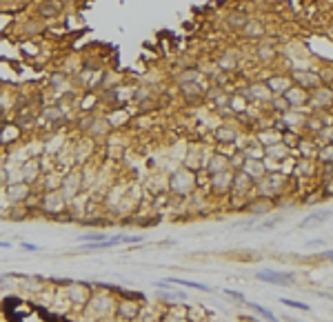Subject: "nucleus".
Listing matches in <instances>:
<instances>
[{
    "label": "nucleus",
    "instance_id": "23",
    "mask_svg": "<svg viewBox=\"0 0 333 322\" xmlns=\"http://www.w3.org/2000/svg\"><path fill=\"white\" fill-rule=\"evenodd\" d=\"M20 249H27V251H40L38 244H31V242H20Z\"/></svg>",
    "mask_w": 333,
    "mask_h": 322
},
{
    "label": "nucleus",
    "instance_id": "1",
    "mask_svg": "<svg viewBox=\"0 0 333 322\" xmlns=\"http://www.w3.org/2000/svg\"><path fill=\"white\" fill-rule=\"evenodd\" d=\"M40 209L49 216H60L63 211L67 209V200L63 196L60 189H54V191H47L42 196V202H40Z\"/></svg>",
    "mask_w": 333,
    "mask_h": 322
},
{
    "label": "nucleus",
    "instance_id": "12",
    "mask_svg": "<svg viewBox=\"0 0 333 322\" xmlns=\"http://www.w3.org/2000/svg\"><path fill=\"white\" fill-rule=\"evenodd\" d=\"M118 314H120V318H125V320H133L138 314H140V307H138V302L122 300L120 307H118Z\"/></svg>",
    "mask_w": 333,
    "mask_h": 322
},
{
    "label": "nucleus",
    "instance_id": "15",
    "mask_svg": "<svg viewBox=\"0 0 333 322\" xmlns=\"http://www.w3.org/2000/svg\"><path fill=\"white\" fill-rule=\"evenodd\" d=\"M329 216H331L329 211H320V214H313V216L304 218V220L300 222V227H313V225H318V222H325Z\"/></svg>",
    "mask_w": 333,
    "mask_h": 322
},
{
    "label": "nucleus",
    "instance_id": "22",
    "mask_svg": "<svg viewBox=\"0 0 333 322\" xmlns=\"http://www.w3.org/2000/svg\"><path fill=\"white\" fill-rule=\"evenodd\" d=\"M227 296H229V298H233V300H245V296H242V293L240 291H231V289H227Z\"/></svg>",
    "mask_w": 333,
    "mask_h": 322
},
{
    "label": "nucleus",
    "instance_id": "8",
    "mask_svg": "<svg viewBox=\"0 0 333 322\" xmlns=\"http://www.w3.org/2000/svg\"><path fill=\"white\" fill-rule=\"evenodd\" d=\"M20 134H22V129L18 125H2L0 127V143H2V147L11 145L20 138Z\"/></svg>",
    "mask_w": 333,
    "mask_h": 322
},
{
    "label": "nucleus",
    "instance_id": "25",
    "mask_svg": "<svg viewBox=\"0 0 333 322\" xmlns=\"http://www.w3.org/2000/svg\"><path fill=\"white\" fill-rule=\"evenodd\" d=\"M0 147H2V143H0Z\"/></svg>",
    "mask_w": 333,
    "mask_h": 322
},
{
    "label": "nucleus",
    "instance_id": "19",
    "mask_svg": "<svg viewBox=\"0 0 333 322\" xmlns=\"http://www.w3.org/2000/svg\"><path fill=\"white\" fill-rule=\"evenodd\" d=\"M120 242H127V244H136V242H142V236H118Z\"/></svg>",
    "mask_w": 333,
    "mask_h": 322
},
{
    "label": "nucleus",
    "instance_id": "16",
    "mask_svg": "<svg viewBox=\"0 0 333 322\" xmlns=\"http://www.w3.org/2000/svg\"><path fill=\"white\" fill-rule=\"evenodd\" d=\"M20 51L25 56H29V58H36V56L40 54V47H38L33 40H27V42H22V45H20Z\"/></svg>",
    "mask_w": 333,
    "mask_h": 322
},
{
    "label": "nucleus",
    "instance_id": "18",
    "mask_svg": "<svg viewBox=\"0 0 333 322\" xmlns=\"http://www.w3.org/2000/svg\"><path fill=\"white\" fill-rule=\"evenodd\" d=\"M80 242H102V240H109L107 234H83L80 236Z\"/></svg>",
    "mask_w": 333,
    "mask_h": 322
},
{
    "label": "nucleus",
    "instance_id": "5",
    "mask_svg": "<svg viewBox=\"0 0 333 322\" xmlns=\"http://www.w3.org/2000/svg\"><path fill=\"white\" fill-rule=\"evenodd\" d=\"M36 13L40 18H45V20H54V18H58L63 13V2L60 0H42L36 7Z\"/></svg>",
    "mask_w": 333,
    "mask_h": 322
},
{
    "label": "nucleus",
    "instance_id": "17",
    "mask_svg": "<svg viewBox=\"0 0 333 322\" xmlns=\"http://www.w3.org/2000/svg\"><path fill=\"white\" fill-rule=\"evenodd\" d=\"M284 307H291V309H300V311H311V307L304 305V302H298V300H291V298H280Z\"/></svg>",
    "mask_w": 333,
    "mask_h": 322
},
{
    "label": "nucleus",
    "instance_id": "6",
    "mask_svg": "<svg viewBox=\"0 0 333 322\" xmlns=\"http://www.w3.org/2000/svg\"><path fill=\"white\" fill-rule=\"evenodd\" d=\"M20 173H22V182H36L38 176H40V162L38 158H27L25 162L20 164Z\"/></svg>",
    "mask_w": 333,
    "mask_h": 322
},
{
    "label": "nucleus",
    "instance_id": "21",
    "mask_svg": "<svg viewBox=\"0 0 333 322\" xmlns=\"http://www.w3.org/2000/svg\"><path fill=\"white\" fill-rule=\"evenodd\" d=\"M0 187H7V169H4V164H0Z\"/></svg>",
    "mask_w": 333,
    "mask_h": 322
},
{
    "label": "nucleus",
    "instance_id": "7",
    "mask_svg": "<svg viewBox=\"0 0 333 322\" xmlns=\"http://www.w3.org/2000/svg\"><path fill=\"white\" fill-rule=\"evenodd\" d=\"M104 118H107L109 127L111 129H120V127L127 125V120H129V113H127L125 107H118V109H111V111L104 113Z\"/></svg>",
    "mask_w": 333,
    "mask_h": 322
},
{
    "label": "nucleus",
    "instance_id": "3",
    "mask_svg": "<svg viewBox=\"0 0 333 322\" xmlns=\"http://www.w3.org/2000/svg\"><path fill=\"white\" fill-rule=\"evenodd\" d=\"M258 280L269 282V285H296V276L293 273H284V271H258Z\"/></svg>",
    "mask_w": 333,
    "mask_h": 322
},
{
    "label": "nucleus",
    "instance_id": "2",
    "mask_svg": "<svg viewBox=\"0 0 333 322\" xmlns=\"http://www.w3.org/2000/svg\"><path fill=\"white\" fill-rule=\"evenodd\" d=\"M80 189H83V173H80L78 169H74V171H69L63 178V182H60V191H63L65 200L71 202L80 193Z\"/></svg>",
    "mask_w": 333,
    "mask_h": 322
},
{
    "label": "nucleus",
    "instance_id": "11",
    "mask_svg": "<svg viewBox=\"0 0 333 322\" xmlns=\"http://www.w3.org/2000/svg\"><path fill=\"white\" fill-rule=\"evenodd\" d=\"M98 102H100V96L96 91H87L83 98H80V102H78V109L80 111H84V113H89V111H93V109L98 107Z\"/></svg>",
    "mask_w": 333,
    "mask_h": 322
},
{
    "label": "nucleus",
    "instance_id": "24",
    "mask_svg": "<svg viewBox=\"0 0 333 322\" xmlns=\"http://www.w3.org/2000/svg\"><path fill=\"white\" fill-rule=\"evenodd\" d=\"M325 258H329V260H333V249H327V251H325Z\"/></svg>",
    "mask_w": 333,
    "mask_h": 322
},
{
    "label": "nucleus",
    "instance_id": "10",
    "mask_svg": "<svg viewBox=\"0 0 333 322\" xmlns=\"http://www.w3.org/2000/svg\"><path fill=\"white\" fill-rule=\"evenodd\" d=\"M169 285H178V287H189V289H196V291H202V293H211L213 289L202 285V282H193V280H184V278H166Z\"/></svg>",
    "mask_w": 333,
    "mask_h": 322
},
{
    "label": "nucleus",
    "instance_id": "14",
    "mask_svg": "<svg viewBox=\"0 0 333 322\" xmlns=\"http://www.w3.org/2000/svg\"><path fill=\"white\" fill-rule=\"evenodd\" d=\"M158 298L163 300H187V293L184 291H171V289H158Z\"/></svg>",
    "mask_w": 333,
    "mask_h": 322
},
{
    "label": "nucleus",
    "instance_id": "4",
    "mask_svg": "<svg viewBox=\"0 0 333 322\" xmlns=\"http://www.w3.org/2000/svg\"><path fill=\"white\" fill-rule=\"evenodd\" d=\"M7 198L11 205H20V202H25L27 198H29L31 193V184L29 182H16V184H7Z\"/></svg>",
    "mask_w": 333,
    "mask_h": 322
},
{
    "label": "nucleus",
    "instance_id": "20",
    "mask_svg": "<svg viewBox=\"0 0 333 322\" xmlns=\"http://www.w3.org/2000/svg\"><path fill=\"white\" fill-rule=\"evenodd\" d=\"M218 138H220V140H231V138H233V131H229V129H220V131H218Z\"/></svg>",
    "mask_w": 333,
    "mask_h": 322
},
{
    "label": "nucleus",
    "instance_id": "13",
    "mask_svg": "<svg viewBox=\"0 0 333 322\" xmlns=\"http://www.w3.org/2000/svg\"><path fill=\"white\" fill-rule=\"evenodd\" d=\"M247 307H249V309H253L258 316H262V318H264L266 322H278V318H275V314H273V311H269V309H266V307L258 305V302H249V305H247Z\"/></svg>",
    "mask_w": 333,
    "mask_h": 322
},
{
    "label": "nucleus",
    "instance_id": "9",
    "mask_svg": "<svg viewBox=\"0 0 333 322\" xmlns=\"http://www.w3.org/2000/svg\"><path fill=\"white\" fill-rule=\"evenodd\" d=\"M109 131H111V127H109L107 118H104V116H93V122H91V127L87 129V134L93 136V138H98V136H107Z\"/></svg>",
    "mask_w": 333,
    "mask_h": 322
}]
</instances>
